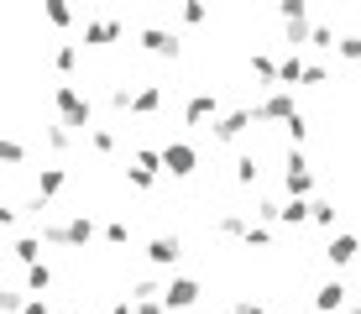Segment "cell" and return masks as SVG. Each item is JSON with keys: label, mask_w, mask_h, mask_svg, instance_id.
Returning <instances> with one entry per match:
<instances>
[{"label": "cell", "mask_w": 361, "mask_h": 314, "mask_svg": "<svg viewBox=\"0 0 361 314\" xmlns=\"http://www.w3.org/2000/svg\"><path fill=\"white\" fill-rule=\"evenodd\" d=\"M53 110H58V126L90 136L94 131V99L79 90V84H53Z\"/></svg>", "instance_id": "obj_1"}, {"label": "cell", "mask_w": 361, "mask_h": 314, "mask_svg": "<svg viewBox=\"0 0 361 314\" xmlns=\"http://www.w3.org/2000/svg\"><path fill=\"white\" fill-rule=\"evenodd\" d=\"M194 168H199V147L194 142H168L163 147V173L168 179H194Z\"/></svg>", "instance_id": "obj_4"}, {"label": "cell", "mask_w": 361, "mask_h": 314, "mask_svg": "<svg viewBox=\"0 0 361 314\" xmlns=\"http://www.w3.org/2000/svg\"><path fill=\"white\" fill-rule=\"evenodd\" d=\"M21 314H47V304H42V298H27V309H21Z\"/></svg>", "instance_id": "obj_44"}, {"label": "cell", "mask_w": 361, "mask_h": 314, "mask_svg": "<svg viewBox=\"0 0 361 314\" xmlns=\"http://www.w3.org/2000/svg\"><path fill=\"white\" fill-rule=\"evenodd\" d=\"M235 183H241V188H257V157H252V152L235 157Z\"/></svg>", "instance_id": "obj_27"}, {"label": "cell", "mask_w": 361, "mask_h": 314, "mask_svg": "<svg viewBox=\"0 0 361 314\" xmlns=\"http://www.w3.org/2000/svg\"><path fill=\"white\" fill-rule=\"evenodd\" d=\"M53 68L63 73V84H68V73L79 68V42H58V47H53Z\"/></svg>", "instance_id": "obj_19"}, {"label": "cell", "mask_w": 361, "mask_h": 314, "mask_svg": "<svg viewBox=\"0 0 361 314\" xmlns=\"http://www.w3.org/2000/svg\"><path fill=\"white\" fill-rule=\"evenodd\" d=\"M121 37V21L116 16H94V21H84V47H110Z\"/></svg>", "instance_id": "obj_13"}, {"label": "cell", "mask_w": 361, "mask_h": 314, "mask_svg": "<svg viewBox=\"0 0 361 314\" xmlns=\"http://www.w3.org/2000/svg\"><path fill=\"white\" fill-rule=\"evenodd\" d=\"M309 314H314V309H309Z\"/></svg>", "instance_id": "obj_47"}, {"label": "cell", "mask_w": 361, "mask_h": 314, "mask_svg": "<svg viewBox=\"0 0 361 314\" xmlns=\"http://www.w3.org/2000/svg\"><path fill=\"white\" fill-rule=\"evenodd\" d=\"M304 73H309V63L298 58V53H288L278 63V90H293V84H304Z\"/></svg>", "instance_id": "obj_17"}, {"label": "cell", "mask_w": 361, "mask_h": 314, "mask_svg": "<svg viewBox=\"0 0 361 314\" xmlns=\"http://www.w3.org/2000/svg\"><path fill=\"white\" fill-rule=\"evenodd\" d=\"M335 53H341L345 63H361V37L351 32V37H341V47H335Z\"/></svg>", "instance_id": "obj_36"}, {"label": "cell", "mask_w": 361, "mask_h": 314, "mask_svg": "<svg viewBox=\"0 0 361 314\" xmlns=\"http://www.w3.org/2000/svg\"><path fill=\"white\" fill-rule=\"evenodd\" d=\"M142 53H152V58H178L183 53V42H178V37H173V32H163V27H147L142 32Z\"/></svg>", "instance_id": "obj_10"}, {"label": "cell", "mask_w": 361, "mask_h": 314, "mask_svg": "<svg viewBox=\"0 0 361 314\" xmlns=\"http://www.w3.org/2000/svg\"><path fill=\"white\" fill-rule=\"evenodd\" d=\"M183 121H189V126H215L220 121V99H215V90H194L189 95V105H183Z\"/></svg>", "instance_id": "obj_7"}, {"label": "cell", "mask_w": 361, "mask_h": 314, "mask_svg": "<svg viewBox=\"0 0 361 314\" xmlns=\"http://www.w3.org/2000/svg\"><path fill=\"white\" fill-rule=\"evenodd\" d=\"M27 309V294L21 288H0V314H21Z\"/></svg>", "instance_id": "obj_28"}, {"label": "cell", "mask_w": 361, "mask_h": 314, "mask_svg": "<svg viewBox=\"0 0 361 314\" xmlns=\"http://www.w3.org/2000/svg\"><path fill=\"white\" fill-rule=\"evenodd\" d=\"M278 63L283 58H272V53H252V79L267 84V90H278Z\"/></svg>", "instance_id": "obj_18"}, {"label": "cell", "mask_w": 361, "mask_h": 314, "mask_svg": "<svg viewBox=\"0 0 361 314\" xmlns=\"http://www.w3.org/2000/svg\"><path fill=\"white\" fill-rule=\"evenodd\" d=\"M330 79V68H325V63H309V73H304V84H325Z\"/></svg>", "instance_id": "obj_40"}, {"label": "cell", "mask_w": 361, "mask_h": 314, "mask_svg": "<svg viewBox=\"0 0 361 314\" xmlns=\"http://www.w3.org/2000/svg\"><path fill=\"white\" fill-rule=\"evenodd\" d=\"M105 241H110V246H126V241H131V225H126V220H110V225H105Z\"/></svg>", "instance_id": "obj_34"}, {"label": "cell", "mask_w": 361, "mask_h": 314, "mask_svg": "<svg viewBox=\"0 0 361 314\" xmlns=\"http://www.w3.org/2000/svg\"><path fill=\"white\" fill-rule=\"evenodd\" d=\"M11 257H16L21 267H37V262H42V236H16V241H11Z\"/></svg>", "instance_id": "obj_16"}, {"label": "cell", "mask_w": 361, "mask_h": 314, "mask_svg": "<svg viewBox=\"0 0 361 314\" xmlns=\"http://www.w3.org/2000/svg\"><path fill=\"white\" fill-rule=\"evenodd\" d=\"M220 314H235V309H220Z\"/></svg>", "instance_id": "obj_46"}, {"label": "cell", "mask_w": 361, "mask_h": 314, "mask_svg": "<svg viewBox=\"0 0 361 314\" xmlns=\"http://www.w3.org/2000/svg\"><path fill=\"white\" fill-rule=\"evenodd\" d=\"M283 131H288V142H293V147H304V142H309V121H304V110H298V116L283 126Z\"/></svg>", "instance_id": "obj_33"}, {"label": "cell", "mask_w": 361, "mask_h": 314, "mask_svg": "<svg viewBox=\"0 0 361 314\" xmlns=\"http://www.w3.org/2000/svg\"><path fill=\"white\" fill-rule=\"evenodd\" d=\"M47 288H53V267H47V262H37V267H27V294H37V298H42Z\"/></svg>", "instance_id": "obj_23"}, {"label": "cell", "mask_w": 361, "mask_h": 314, "mask_svg": "<svg viewBox=\"0 0 361 314\" xmlns=\"http://www.w3.org/2000/svg\"><path fill=\"white\" fill-rule=\"evenodd\" d=\"M37 236H42L47 246H90V241H94V220H90V215L47 220V225H42V231H37Z\"/></svg>", "instance_id": "obj_2"}, {"label": "cell", "mask_w": 361, "mask_h": 314, "mask_svg": "<svg viewBox=\"0 0 361 314\" xmlns=\"http://www.w3.org/2000/svg\"><path fill=\"white\" fill-rule=\"evenodd\" d=\"M345 314H361V304H351V309H345Z\"/></svg>", "instance_id": "obj_45"}, {"label": "cell", "mask_w": 361, "mask_h": 314, "mask_svg": "<svg viewBox=\"0 0 361 314\" xmlns=\"http://www.w3.org/2000/svg\"><path fill=\"white\" fill-rule=\"evenodd\" d=\"M252 121H257V105H235V110H226V116L209 126V131H215V142H241Z\"/></svg>", "instance_id": "obj_6"}, {"label": "cell", "mask_w": 361, "mask_h": 314, "mask_svg": "<svg viewBox=\"0 0 361 314\" xmlns=\"http://www.w3.org/2000/svg\"><path fill=\"white\" fill-rule=\"evenodd\" d=\"M157 110H163V84H136L131 116H157Z\"/></svg>", "instance_id": "obj_15"}, {"label": "cell", "mask_w": 361, "mask_h": 314, "mask_svg": "<svg viewBox=\"0 0 361 314\" xmlns=\"http://www.w3.org/2000/svg\"><path fill=\"white\" fill-rule=\"evenodd\" d=\"M278 220H283V225H304V220H314V199H288Z\"/></svg>", "instance_id": "obj_22"}, {"label": "cell", "mask_w": 361, "mask_h": 314, "mask_svg": "<svg viewBox=\"0 0 361 314\" xmlns=\"http://www.w3.org/2000/svg\"><path fill=\"white\" fill-rule=\"evenodd\" d=\"M246 231H252L246 215H220L215 220V236H226V241H246Z\"/></svg>", "instance_id": "obj_20"}, {"label": "cell", "mask_w": 361, "mask_h": 314, "mask_svg": "<svg viewBox=\"0 0 361 314\" xmlns=\"http://www.w3.org/2000/svg\"><path fill=\"white\" fill-rule=\"evenodd\" d=\"M0 157H6L11 168H21V162H27V147H21L16 136H6V142H0Z\"/></svg>", "instance_id": "obj_32"}, {"label": "cell", "mask_w": 361, "mask_h": 314, "mask_svg": "<svg viewBox=\"0 0 361 314\" xmlns=\"http://www.w3.org/2000/svg\"><path fill=\"white\" fill-rule=\"evenodd\" d=\"M42 16L53 21V27H73V11L63 6V0H42Z\"/></svg>", "instance_id": "obj_25"}, {"label": "cell", "mask_w": 361, "mask_h": 314, "mask_svg": "<svg viewBox=\"0 0 361 314\" xmlns=\"http://www.w3.org/2000/svg\"><path fill=\"white\" fill-rule=\"evenodd\" d=\"M231 309H235V314H267L262 304H252V298H241V304H231Z\"/></svg>", "instance_id": "obj_43"}, {"label": "cell", "mask_w": 361, "mask_h": 314, "mask_svg": "<svg viewBox=\"0 0 361 314\" xmlns=\"http://www.w3.org/2000/svg\"><path fill=\"white\" fill-rule=\"evenodd\" d=\"M183 257V241H178V236H152V241H147V262H152V267L157 272H163V267H173V262H178Z\"/></svg>", "instance_id": "obj_9"}, {"label": "cell", "mask_w": 361, "mask_h": 314, "mask_svg": "<svg viewBox=\"0 0 361 314\" xmlns=\"http://www.w3.org/2000/svg\"><path fill=\"white\" fill-rule=\"evenodd\" d=\"M178 21H183V27H199V21H209V11L199 6V0H189V6L178 11Z\"/></svg>", "instance_id": "obj_35"}, {"label": "cell", "mask_w": 361, "mask_h": 314, "mask_svg": "<svg viewBox=\"0 0 361 314\" xmlns=\"http://www.w3.org/2000/svg\"><path fill=\"white\" fill-rule=\"evenodd\" d=\"M361 257V241L351 231H341V236H330V246H325V262L330 267H351V262Z\"/></svg>", "instance_id": "obj_12"}, {"label": "cell", "mask_w": 361, "mask_h": 314, "mask_svg": "<svg viewBox=\"0 0 361 314\" xmlns=\"http://www.w3.org/2000/svg\"><path fill=\"white\" fill-rule=\"evenodd\" d=\"M131 304H136V298H131ZM136 314H168V304H163V298H147V304H136Z\"/></svg>", "instance_id": "obj_42"}, {"label": "cell", "mask_w": 361, "mask_h": 314, "mask_svg": "<svg viewBox=\"0 0 361 314\" xmlns=\"http://www.w3.org/2000/svg\"><path fill=\"white\" fill-rule=\"evenodd\" d=\"M90 147H94L99 157H110V152H116V131H110V126H94V131H90Z\"/></svg>", "instance_id": "obj_26"}, {"label": "cell", "mask_w": 361, "mask_h": 314, "mask_svg": "<svg viewBox=\"0 0 361 314\" xmlns=\"http://www.w3.org/2000/svg\"><path fill=\"white\" fill-rule=\"evenodd\" d=\"M157 179H163V173H152V168H136V162L126 168V183H131V188H152Z\"/></svg>", "instance_id": "obj_31"}, {"label": "cell", "mask_w": 361, "mask_h": 314, "mask_svg": "<svg viewBox=\"0 0 361 314\" xmlns=\"http://www.w3.org/2000/svg\"><path fill=\"white\" fill-rule=\"evenodd\" d=\"M199 298H204L199 278H168V294H163V304H168V309H194Z\"/></svg>", "instance_id": "obj_8"}, {"label": "cell", "mask_w": 361, "mask_h": 314, "mask_svg": "<svg viewBox=\"0 0 361 314\" xmlns=\"http://www.w3.org/2000/svg\"><path fill=\"white\" fill-rule=\"evenodd\" d=\"M278 16H283V27H293V21H309V6H304V0H283Z\"/></svg>", "instance_id": "obj_29"}, {"label": "cell", "mask_w": 361, "mask_h": 314, "mask_svg": "<svg viewBox=\"0 0 361 314\" xmlns=\"http://www.w3.org/2000/svg\"><path fill=\"white\" fill-rule=\"evenodd\" d=\"M345 294H351V288H345L341 278L319 283V294H314V314H345V309H351V304H345Z\"/></svg>", "instance_id": "obj_11"}, {"label": "cell", "mask_w": 361, "mask_h": 314, "mask_svg": "<svg viewBox=\"0 0 361 314\" xmlns=\"http://www.w3.org/2000/svg\"><path fill=\"white\" fill-rule=\"evenodd\" d=\"M63 188H68V168H63V162H53V168H37V199H42V205H47L53 194H63Z\"/></svg>", "instance_id": "obj_14"}, {"label": "cell", "mask_w": 361, "mask_h": 314, "mask_svg": "<svg viewBox=\"0 0 361 314\" xmlns=\"http://www.w3.org/2000/svg\"><path fill=\"white\" fill-rule=\"evenodd\" d=\"M16 220H21L16 205H0V225H6V231H16Z\"/></svg>", "instance_id": "obj_41"}, {"label": "cell", "mask_w": 361, "mask_h": 314, "mask_svg": "<svg viewBox=\"0 0 361 314\" xmlns=\"http://www.w3.org/2000/svg\"><path fill=\"white\" fill-rule=\"evenodd\" d=\"M163 294H168V283H157V278H136L126 298H136V304H147V298H163Z\"/></svg>", "instance_id": "obj_24"}, {"label": "cell", "mask_w": 361, "mask_h": 314, "mask_svg": "<svg viewBox=\"0 0 361 314\" xmlns=\"http://www.w3.org/2000/svg\"><path fill=\"white\" fill-rule=\"evenodd\" d=\"M293 116H298L293 90H267L262 99H257V121H278V126H288Z\"/></svg>", "instance_id": "obj_5"}, {"label": "cell", "mask_w": 361, "mask_h": 314, "mask_svg": "<svg viewBox=\"0 0 361 314\" xmlns=\"http://www.w3.org/2000/svg\"><path fill=\"white\" fill-rule=\"evenodd\" d=\"M131 162H136V168H152V173H163V152H157V147H136V152H131Z\"/></svg>", "instance_id": "obj_30"}, {"label": "cell", "mask_w": 361, "mask_h": 314, "mask_svg": "<svg viewBox=\"0 0 361 314\" xmlns=\"http://www.w3.org/2000/svg\"><path fill=\"white\" fill-rule=\"evenodd\" d=\"M283 188H288V199H319L314 194V168H309L304 147H288V157H283Z\"/></svg>", "instance_id": "obj_3"}, {"label": "cell", "mask_w": 361, "mask_h": 314, "mask_svg": "<svg viewBox=\"0 0 361 314\" xmlns=\"http://www.w3.org/2000/svg\"><path fill=\"white\" fill-rule=\"evenodd\" d=\"M309 47H341V42H335V32H330V27H314V37H309Z\"/></svg>", "instance_id": "obj_39"}, {"label": "cell", "mask_w": 361, "mask_h": 314, "mask_svg": "<svg viewBox=\"0 0 361 314\" xmlns=\"http://www.w3.org/2000/svg\"><path fill=\"white\" fill-rule=\"evenodd\" d=\"M314 225L335 231V205H330V199H314Z\"/></svg>", "instance_id": "obj_37"}, {"label": "cell", "mask_w": 361, "mask_h": 314, "mask_svg": "<svg viewBox=\"0 0 361 314\" xmlns=\"http://www.w3.org/2000/svg\"><path fill=\"white\" fill-rule=\"evenodd\" d=\"M42 136H47V147H53L58 157H68V152H73V142H79V131H68V126H47Z\"/></svg>", "instance_id": "obj_21"}, {"label": "cell", "mask_w": 361, "mask_h": 314, "mask_svg": "<svg viewBox=\"0 0 361 314\" xmlns=\"http://www.w3.org/2000/svg\"><path fill=\"white\" fill-rule=\"evenodd\" d=\"M246 246H272V231L267 225H252V231H246Z\"/></svg>", "instance_id": "obj_38"}]
</instances>
